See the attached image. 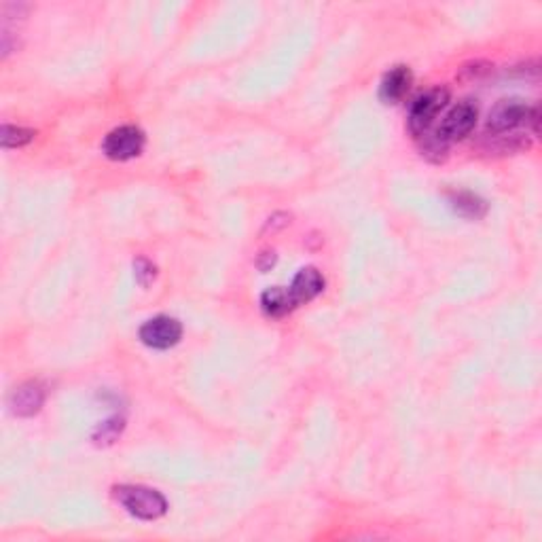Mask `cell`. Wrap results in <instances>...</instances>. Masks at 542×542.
Listing matches in <instances>:
<instances>
[{"label":"cell","mask_w":542,"mask_h":542,"mask_svg":"<svg viewBox=\"0 0 542 542\" xmlns=\"http://www.w3.org/2000/svg\"><path fill=\"white\" fill-rule=\"evenodd\" d=\"M449 102V91L445 88H432L413 100L409 109V132L413 136H426L434 119Z\"/></svg>","instance_id":"3"},{"label":"cell","mask_w":542,"mask_h":542,"mask_svg":"<svg viewBox=\"0 0 542 542\" xmlns=\"http://www.w3.org/2000/svg\"><path fill=\"white\" fill-rule=\"evenodd\" d=\"M34 136H36V134L32 132V130H26V127L9 126V123H4L3 130H0V142H3L4 149L24 147V144H28Z\"/></svg>","instance_id":"12"},{"label":"cell","mask_w":542,"mask_h":542,"mask_svg":"<svg viewBox=\"0 0 542 542\" xmlns=\"http://www.w3.org/2000/svg\"><path fill=\"white\" fill-rule=\"evenodd\" d=\"M261 308L270 318H284V316L291 314L293 309H297L299 305L293 299L288 288L273 286L267 288V291L261 294Z\"/></svg>","instance_id":"10"},{"label":"cell","mask_w":542,"mask_h":542,"mask_svg":"<svg viewBox=\"0 0 542 542\" xmlns=\"http://www.w3.org/2000/svg\"><path fill=\"white\" fill-rule=\"evenodd\" d=\"M42 402H45V388H42L39 382L21 384L19 388L13 390V394H11L9 399L11 411L21 417H30L34 416V413H39Z\"/></svg>","instance_id":"8"},{"label":"cell","mask_w":542,"mask_h":542,"mask_svg":"<svg viewBox=\"0 0 542 542\" xmlns=\"http://www.w3.org/2000/svg\"><path fill=\"white\" fill-rule=\"evenodd\" d=\"M134 267H136V278L142 286H147V284L155 278V267L147 259H138Z\"/></svg>","instance_id":"14"},{"label":"cell","mask_w":542,"mask_h":542,"mask_svg":"<svg viewBox=\"0 0 542 542\" xmlns=\"http://www.w3.org/2000/svg\"><path fill=\"white\" fill-rule=\"evenodd\" d=\"M411 83H413V73L409 66L399 64V66L390 68V71L384 74L382 85H379V100H382L384 104H396V102L405 98Z\"/></svg>","instance_id":"7"},{"label":"cell","mask_w":542,"mask_h":542,"mask_svg":"<svg viewBox=\"0 0 542 542\" xmlns=\"http://www.w3.org/2000/svg\"><path fill=\"white\" fill-rule=\"evenodd\" d=\"M147 136L138 126H121L112 130L102 142V153L112 161H127L142 153Z\"/></svg>","instance_id":"5"},{"label":"cell","mask_w":542,"mask_h":542,"mask_svg":"<svg viewBox=\"0 0 542 542\" xmlns=\"http://www.w3.org/2000/svg\"><path fill=\"white\" fill-rule=\"evenodd\" d=\"M477 119H479L477 104H472L470 100L458 102V104H455L454 109L447 112V115H445L441 126L437 127L434 141L441 142L443 147L449 142L462 141V138H466L472 132V127L477 126Z\"/></svg>","instance_id":"4"},{"label":"cell","mask_w":542,"mask_h":542,"mask_svg":"<svg viewBox=\"0 0 542 542\" xmlns=\"http://www.w3.org/2000/svg\"><path fill=\"white\" fill-rule=\"evenodd\" d=\"M112 496L127 513L142 519V522H155L168 513V500L164 493L153 490V487L117 485L112 487Z\"/></svg>","instance_id":"1"},{"label":"cell","mask_w":542,"mask_h":542,"mask_svg":"<svg viewBox=\"0 0 542 542\" xmlns=\"http://www.w3.org/2000/svg\"><path fill=\"white\" fill-rule=\"evenodd\" d=\"M123 431V417H111L109 422H104L98 426V431L94 432V441L98 445H111L117 441Z\"/></svg>","instance_id":"13"},{"label":"cell","mask_w":542,"mask_h":542,"mask_svg":"<svg viewBox=\"0 0 542 542\" xmlns=\"http://www.w3.org/2000/svg\"><path fill=\"white\" fill-rule=\"evenodd\" d=\"M288 291H291L297 305H303L324 291V278H322V273L316 270V267H303V270L293 278V284L288 286Z\"/></svg>","instance_id":"9"},{"label":"cell","mask_w":542,"mask_h":542,"mask_svg":"<svg viewBox=\"0 0 542 542\" xmlns=\"http://www.w3.org/2000/svg\"><path fill=\"white\" fill-rule=\"evenodd\" d=\"M141 341L153 350H170L182 340V324L170 316H155L141 326Z\"/></svg>","instance_id":"6"},{"label":"cell","mask_w":542,"mask_h":542,"mask_svg":"<svg viewBox=\"0 0 542 542\" xmlns=\"http://www.w3.org/2000/svg\"><path fill=\"white\" fill-rule=\"evenodd\" d=\"M532 123L534 130H538V109L522 98H508L500 100L496 106L490 111L487 117V130L493 136H500V134L513 132L517 127L528 126Z\"/></svg>","instance_id":"2"},{"label":"cell","mask_w":542,"mask_h":542,"mask_svg":"<svg viewBox=\"0 0 542 542\" xmlns=\"http://www.w3.org/2000/svg\"><path fill=\"white\" fill-rule=\"evenodd\" d=\"M452 206L458 214H462L466 218H481L483 214L487 212V203L477 197L475 193L462 191V193H454L452 195Z\"/></svg>","instance_id":"11"}]
</instances>
